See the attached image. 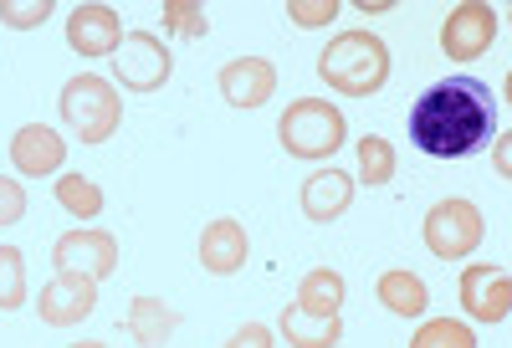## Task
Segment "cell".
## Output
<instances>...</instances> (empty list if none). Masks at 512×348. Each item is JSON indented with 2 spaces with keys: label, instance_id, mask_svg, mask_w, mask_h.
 Masks as SVG:
<instances>
[{
  "label": "cell",
  "instance_id": "8",
  "mask_svg": "<svg viewBox=\"0 0 512 348\" xmlns=\"http://www.w3.org/2000/svg\"><path fill=\"white\" fill-rule=\"evenodd\" d=\"M52 267L72 272V277H88V282H108L118 272V236L98 231V226H77V231L57 236Z\"/></svg>",
  "mask_w": 512,
  "mask_h": 348
},
{
  "label": "cell",
  "instance_id": "26",
  "mask_svg": "<svg viewBox=\"0 0 512 348\" xmlns=\"http://www.w3.org/2000/svg\"><path fill=\"white\" fill-rule=\"evenodd\" d=\"M338 16V0H287V21L303 26V31H318Z\"/></svg>",
  "mask_w": 512,
  "mask_h": 348
},
{
  "label": "cell",
  "instance_id": "20",
  "mask_svg": "<svg viewBox=\"0 0 512 348\" xmlns=\"http://www.w3.org/2000/svg\"><path fill=\"white\" fill-rule=\"evenodd\" d=\"M57 205L72 215V221H98L103 215V185L88 180V174H57Z\"/></svg>",
  "mask_w": 512,
  "mask_h": 348
},
{
  "label": "cell",
  "instance_id": "1",
  "mask_svg": "<svg viewBox=\"0 0 512 348\" xmlns=\"http://www.w3.org/2000/svg\"><path fill=\"white\" fill-rule=\"evenodd\" d=\"M405 128L425 159H472L497 128V98L482 77L451 72L410 103Z\"/></svg>",
  "mask_w": 512,
  "mask_h": 348
},
{
  "label": "cell",
  "instance_id": "24",
  "mask_svg": "<svg viewBox=\"0 0 512 348\" xmlns=\"http://www.w3.org/2000/svg\"><path fill=\"white\" fill-rule=\"evenodd\" d=\"M159 21H164V31L190 36V41H200V36L210 31V21H205V6H200V0H164Z\"/></svg>",
  "mask_w": 512,
  "mask_h": 348
},
{
  "label": "cell",
  "instance_id": "4",
  "mask_svg": "<svg viewBox=\"0 0 512 348\" xmlns=\"http://www.w3.org/2000/svg\"><path fill=\"white\" fill-rule=\"evenodd\" d=\"M277 139L292 159H333L349 139V118L338 113V103L323 98H297L277 118Z\"/></svg>",
  "mask_w": 512,
  "mask_h": 348
},
{
  "label": "cell",
  "instance_id": "25",
  "mask_svg": "<svg viewBox=\"0 0 512 348\" xmlns=\"http://www.w3.org/2000/svg\"><path fill=\"white\" fill-rule=\"evenodd\" d=\"M52 16V0H0V21L11 31H36Z\"/></svg>",
  "mask_w": 512,
  "mask_h": 348
},
{
  "label": "cell",
  "instance_id": "3",
  "mask_svg": "<svg viewBox=\"0 0 512 348\" xmlns=\"http://www.w3.org/2000/svg\"><path fill=\"white\" fill-rule=\"evenodd\" d=\"M57 113L67 123V134L77 144H108L118 134V123H123V98H118V87L98 72H77L62 82V93H57Z\"/></svg>",
  "mask_w": 512,
  "mask_h": 348
},
{
  "label": "cell",
  "instance_id": "19",
  "mask_svg": "<svg viewBox=\"0 0 512 348\" xmlns=\"http://www.w3.org/2000/svg\"><path fill=\"white\" fill-rule=\"evenodd\" d=\"M344 297H349V282L344 272H333V267H313L303 272V282H297V308L303 313H318V318H344Z\"/></svg>",
  "mask_w": 512,
  "mask_h": 348
},
{
  "label": "cell",
  "instance_id": "27",
  "mask_svg": "<svg viewBox=\"0 0 512 348\" xmlns=\"http://www.w3.org/2000/svg\"><path fill=\"white\" fill-rule=\"evenodd\" d=\"M21 215H26V185L0 174V226H16Z\"/></svg>",
  "mask_w": 512,
  "mask_h": 348
},
{
  "label": "cell",
  "instance_id": "10",
  "mask_svg": "<svg viewBox=\"0 0 512 348\" xmlns=\"http://www.w3.org/2000/svg\"><path fill=\"white\" fill-rule=\"evenodd\" d=\"M36 313L47 328H77L82 318L98 313V282L88 277H72V272H57L36 297Z\"/></svg>",
  "mask_w": 512,
  "mask_h": 348
},
{
  "label": "cell",
  "instance_id": "9",
  "mask_svg": "<svg viewBox=\"0 0 512 348\" xmlns=\"http://www.w3.org/2000/svg\"><path fill=\"white\" fill-rule=\"evenodd\" d=\"M461 308L472 323H507L512 313V277L497 261H472L461 272Z\"/></svg>",
  "mask_w": 512,
  "mask_h": 348
},
{
  "label": "cell",
  "instance_id": "6",
  "mask_svg": "<svg viewBox=\"0 0 512 348\" xmlns=\"http://www.w3.org/2000/svg\"><path fill=\"white\" fill-rule=\"evenodd\" d=\"M175 72V57L154 31H123V47L113 52V77L123 93H159Z\"/></svg>",
  "mask_w": 512,
  "mask_h": 348
},
{
  "label": "cell",
  "instance_id": "18",
  "mask_svg": "<svg viewBox=\"0 0 512 348\" xmlns=\"http://www.w3.org/2000/svg\"><path fill=\"white\" fill-rule=\"evenodd\" d=\"M277 333L287 338V348H338L344 343V318H318L292 302L277 313Z\"/></svg>",
  "mask_w": 512,
  "mask_h": 348
},
{
  "label": "cell",
  "instance_id": "23",
  "mask_svg": "<svg viewBox=\"0 0 512 348\" xmlns=\"http://www.w3.org/2000/svg\"><path fill=\"white\" fill-rule=\"evenodd\" d=\"M26 302V256L21 246L0 241V313H16Z\"/></svg>",
  "mask_w": 512,
  "mask_h": 348
},
{
  "label": "cell",
  "instance_id": "15",
  "mask_svg": "<svg viewBox=\"0 0 512 348\" xmlns=\"http://www.w3.org/2000/svg\"><path fill=\"white\" fill-rule=\"evenodd\" d=\"M251 256V241H246V226L231 221V215H221V221H210L200 231V267L210 277H236L246 267Z\"/></svg>",
  "mask_w": 512,
  "mask_h": 348
},
{
  "label": "cell",
  "instance_id": "21",
  "mask_svg": "<svg viewBox=\"0 0 512 348\" xmlns=\"http://www.w3.org/2000/svg\"><path fill=\"white\" fill-rule=\"evenodd\" d=\"M354 149H359V180H354V185H369V190H379V185H390V180H395L400 159H395V144H390V139L364 134Z\"/></svg>",
  "mask_w": 512,
  "mask_h": 348
},
{
  "label": "cell",
  "instance_id": "31",
  "mask_svg": "<svg viewBox=\"0 0 512 348\" xmlns=\"http://www.w3.org/2000/svg\"><path fill=\"white\" fill-rule=\"evenodd\" d=\"M67 348H108L103 338H82V343H67Z\"/></svg>",
  "mask_w": 512,
  "mask_h": 348
},
{
  "label": "cell",
  "instance_id": "30",
  "mask_svg": "<svg viewBox=\"0 0 512 348\" xmlns=\"http://www.w3.org/2000/svg\"><path fill=\"white\" fill-rule=\"evenodd\" d=\"M359 11L364 16H379V11H390V0H359Z\"/></svg>",
  "mask_w": 512,
  "mask_h": 348
},
{
  "label": "cell",
  "instance_id": "22",
  "mask_svg": "<svg viewBox=\"0 0 512 348\" xmlns=\"http://www.w3.org/2000/svg\"><path fill=\"white\" fill-rule=\"evenodd\" d=\"M410 348H477V333H472V323H461V318H425L415 328Z\"/></svg>",
  "mask_w": 512,
  "mask_h": 348
},
{
  "label": "cell",
  "instance_id": "5",
  "mask_svg": "<svg viewBox=\"0 0 512 348\" xmlns=\"http://www.w3.org/2000/svg\"><path fill=\"white\" fill-rule=\"evenodd\" d=\"M420 236H425V251H431V256H441V261H466V256L482 246L487 221H482V210H477L472 200L446 195V200H436L431 210H425Z\"/></svg>",
  "mask_w": 512,
  "mask_h": 348
},
{
  "label": "cell",
  "instance_id": "17",
  "mask_svg": "<svg viewBox=\"0 0 512 348\" xmlns=\"http://www.w3.org/2000/svg\"><path fill=\"white\" fill-rule=\"evenodd\" d=\"M374 297H379V308H384V313H395V318H425V308H431V287H425L410 267L379 272Z\"/></svg>",
  "mask_w": 512,
  "mask_h": 348
},
{
  "label": "cell",
  "instance_id": "11",
  "mask_svg": "<svg viewBox=\"0 0 512 348\" xmlns=\"http://www.w3.org/2000/svg\"><path fill=\"white\" fill-rule=\"evenodd\" d=\"M11 164H16L21 180H47V174H62L67 144H62L57 128H47V123H21L11 134Z\"/></svg>",
  "mask_w": 512,
  "mask_h": 348
},
{
  "label": "cell",
  "instance_id": "13",
  "mask_svg": "<svg viewBox=\"0 0 512 348\" xmlns=\"http://www.w3.org/2000/svg\"><path fill=\"white\" fill-rule=\"evenodd\" d=\"M67 47L77 57H113L123 47V21L113 6H72L67 16Z\"/></svg>",
  "mask_w": 512,
  "mask_h": 348
},
{
  "label": "cell",
  "instance_id": "29",
  "mask_svg": "<svg viewBox=\"0 0 512 348\" xmlns=\"http://www.w3.org/2000/svg\"><path fill=\"white\" fill-rule=\"evenodd\" d=\"M507 169H512V134L497 139V174H507Z\"/></svg>",
  "mask_w": 512,
  "mask_h": 348
},
{
  "label": "cell",
  "instance_id": "7",
  "mask_svg": "<svg viewBox=\"0 0 512 348\" xmlns=\"http://www.w3.org/2000/svg\"><path fill=\"white\" fill-rule=\"evenodd\" d=\"M497 31H502V16L487 0H461L441 21V52H446V62H477L492 52Z\"/></svg>",
  "mask_w": 512,
  "mask_h": 348
},
{
  "label": "cell",
  "instance_id": "28",
  "mask_svg": "<svg viewBox=\"0 0 512 348\" xmlns=\"http://www.w3.org/2000/svg\"><path fill=\"white\" fill-rule=\"evenodd\" d=\"M221 348H272V328L267 323H241Z\"/></svg>",
  "mask_w": 512,
  "mask_h": 348
},
{
  "label": "cell",
  "instance_id": "12",
  "mask_svg": "<svg viewBox=\"0 0 512 348\" xmlns=\"http://www.w3.org/2000/svg\"><path fill=\"white\" fill-rule=\"evenodd\" d=\"M216 87H221V98L231 108H262L277 93V67L267 57H231L216 72Z\"/></svg>",
  "mask_w": 512,
  "mask_h": 348
},
{
  "label": "cell",
  "instance_id": "2",
  "mask_svg": "<svg viewBox=\"0 0 512 348\" xmlns=\"http://www.w3.org/2000/svg\"><path fill=\"white\" fill-rule=\"evenodd\" d=\"M318 77L344 98H374L390 82V47L374 31H338L318 52Z\"/></svg>",
  "mask_w": 512,
  "mask_h": 348
},
{
  "label": "cell",
  "instance_id": "16",
  "mask_svg": "<svg viewBox=\"0 0 512 348\" xmlns=\"http://www.w3.org/2000/svg\"><path fill=\"white\" fill-rule=\"evenodd\" d=\"M175 328H180V308L164 302V297H134L128 313H123V333L134 338L139 348H164Z\"/></svg>",
  "mask_w": 512,
  "mask_h": 348
},
{
  "label": "cell",
  "instance_id": "14",
  "mask_svg": "<svg viewBox=\"0 0 512 348\" xmlns=\"http://www.w3.org/2000/svg\"><path fill=\"white\" fill-rule=\"evenodd\" d=\"M354 174H344V169H318V174H308L303 180V190H297V205H303V215L313 226H328V221H338L349 205H354Z\"/></svg>",
  "mask_w": 512,
  "mask_h": 348
}]
</instances>
